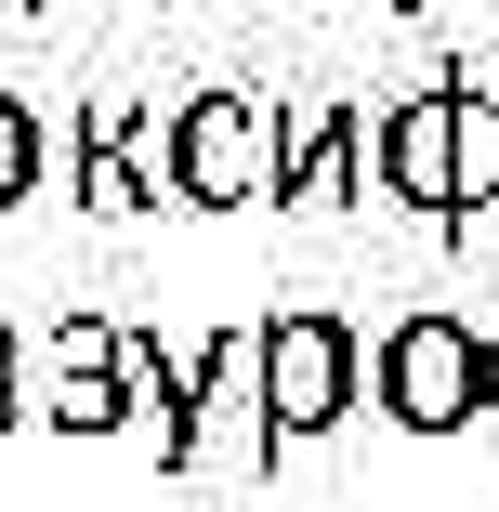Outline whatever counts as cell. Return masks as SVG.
I'll return each instance as SVG.
<instances>
[{"mask_svg": "<svg viewBox=\"0 0 499 512\" xmlns=\"http://www.w3.org/2000/svg\"><path fill=\"white\" fill-rule=\"evenodd\" d=\"M132 434H145L158 473L197 460V355H158L145 329H132Z\"/></svg>", "mask_w": 499, "mask_h": 512, "instance_id": "9c48e42d", "label": "cell"}, {"mask_svg": "<svg viewBox=\"0 0 499 512\" xmlns=\"http://www.w3.org/2000/svg\"><path fill=\"white\" fill-rule=\"evenodd\" d=\"M184 473H276V407H263V316L197 342V460Z\"/></svg>", "mask_w": 499, "mask_h": 512, "instance_id": "277c9868", "label": "cell"}, {"mask_svg": "<svg viewBox=\"0 0 499 512\" xmlns=\"http://www.w3.org/2000/svg\"><path fill=\"white\" fill-rule=\"evenodd\" d=\"M381 184V106L342 92V106H289V184L276 211H342V197Z\"/></svg>", "mask_w": 499, "mask_h": 512, "instance_id": "ba28073f", "label": "cell"}, {"mask_svg": "<svg viewBox=\"0 0 499 512\" xmlns=\"http://www.w3.org/2000/svg\"><path fill=\"white\" fill-rule=\"evenodd\" d=\"M394 14H421V0H394Z\"/></svg>", "mask_w": 499, "mask_h": 512, "instance_id": "9a60e30c", "label": "cell"}, {"mask_svg": "<svg viewBox=\"0 0 499 512\" xmlns=\"http://www.w3.org/2000/svg\"><path fill=\"white\" fill-rule=\"evenodd\" d=\"M40 184H53V132H40L27 92H0V211H27Z\"/></svg>", "mask_w": 499, "mask_h": 512, "instance_id": "8fae6325", "label": "cell"}, {"mask_svg": "<svg viewBox=\"0 0 499 512\" xmlns=\"http://www.w3.org/2000/svg\"><path fill=\"white\" fill-rule=\"evenodd\" d=\"M486 355H499V329H473V316H394L381 342H368V407L394 434H421V447H447V434H473L486 421Z\"/></svg>", "mask_w": 499, "mask_h": 512, "instance_id": "6da1fadb", "label": "cell"}, {"mask_svg": "<svg viewBox=\"0 0 499 512\" xmlns=\"http://www.w3.org/2000/svg\"><path fill=\"white\" fill-rule=\"evenodd\" d=\"M158 184H171V119H145V92H92L79 106V211H158Z\"/></svg>", "mask_w": 499, "mask_h": 512, "instance_id": "52a82bcc", "label": "cell"}, {"mask_svg": "<svg viewBox=\"0 0 499 512\" xmlns=\"http://www.w3.org/2000/svg\"><path fill=\"white\" fill-rule=\"evenodd\" d=\"M381 197L460 237V66L381 106Z\"/></svg>", "mask_w": 499, "mask_h": 512, "instance_id": "5b68a950", "label": "cell"}, {"mask_svg": "<svg viewBox=\"0 0 499 512\" xmlns=\"http://www.w3.org/2000/svg\"><path fill=\"white\" fill-rule=\"evenodd\" d=\"M263 407H276V460L329 447L368 407V342L329 316V302H276L263 316Z\"/></svg>", "mask_w": 499, "mask_h": 512, "instance_id": "3957f363", "label": "cell"}, {"mask_svg": "<svg viewBox=\"0 0 499 512\" xmlns=\"http://www.w3.org/2000/svg\"><path fill=\"white\" fill-rule=\"evenodd\" d=\"M40 421L53 434H132V329L119 316H53V342H40Z\"/></svg>", "mask_w": 499, "mask_h": 512, "instance_id": "8992f818", "label": "cell"}, {"mask_svg": "<svg viewBox=\"0 0 499 512\" xmlns=\"http://www.w3.org/2000/svg\"><path fill=\"white\" fill-rule=\"evenodd\" d=\"M0 368H14V329H0Z\"/></svg>", "mask_w": 499, "mask_h": 512, "instance_id": "5bb4252c", "label": "cell"}, {"mask_svg": "<svg viewBox=\"0 0 499 512\" xmlns=\"http://www.w3.org/2000/svg\"><path fill=\"white\" fill-rule=\"evenodd\" d=\"M499 211V92L460 66V237Z\"/></svg>", "mask_w": 499, "mask_h": 512, "instance_id": "30bf717a", "label": "cell"}, {"mask_svg": "<svg viewBox=\"0 0 499 512\" xmlns=\"http://www.w3.org/2000/svg\"><path fill=\"white\" fill-rule=\"evenodd\" d=\"M289 184V106L276 92H184L171 106V197L184 211H250Z\"/></svg>", "mask_w": 499, "mask_h": 512, "instance_id": "7a4b0ae2", "label": "cell"}, {"mask_svg": "<svg viewBox=\"0 0 499 512\" xmlns=\"http://www.w3.org/2000/svg\"><path fill=\"white\" fill-rule=\"evenodd\" d=\"M14 421H27V381H14V368H0V434H14Z\"/></svg>", "mask_w": 499, "mask_h": 512, "instance_id": "7c38bea8", "label": "cell"}, {"mask_svg": "<svg viewBox=\"0 0 499 512\" xmlns=\"http://www.w3.org/2000/svg\"><path fill=\"white\" fill-rule=\"evenodd\" d=\"M486 421H499V355H486Z\"/></svg>", "mask_w": 499, "mask_h": 512, "instance_id": "4fadbf2b", "label": "cell"}]
</instances>
